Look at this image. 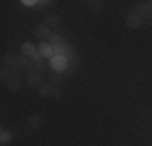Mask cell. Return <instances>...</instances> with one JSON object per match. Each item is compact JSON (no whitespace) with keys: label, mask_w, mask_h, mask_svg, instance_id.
Returning <instances> with one entry per match:
<instances>
[{"label":"cell","mask_w":152,"mask_h":146,"mask_svg":"<svg viewBox=\"0 0 152 146\" xmlns=\"http://www.w3.org/2000/svg\"><path fill=\"white\" fill-rule=\"evenodd\" d=\"M66 67H68V60H66V57L61 55V54L60 55H53L52 58H50V68H52L55 73L65 72Z\"/></svg>","instance_id":"cell-1"},{"label":"cell","mask_w":152,"mask_h":146,"mask_svg":"<svg viewBox=\"0 0 152 146\" xmlns=\"http://www.w3.org/2000/svg\"><path fill=\"white\" fill-rule=\"evenodd\" d=\"M34 34L37 36V38H41V39H49L50 36V29L49 26H47L45 23H39V24H36L34 26Z\"/></svg>","instance_id":"cell-2"},{"label":"cell","mask_w":152,"mask_h":146,"mask_svg":"<svg viewBox=\"0 0 152 146\" xmlns=\"http://www.w3.org/2000/svg\"><path fill=\"white\" fill-rule=\"evenodd\" d=\"M50 41L55 42V44H58V42H61V36L60 34H52V36H50Z\"/></svg>","instance_id":"cell-15"},{"label":"cell","mask_w":152,"mask_h":146,"mask_svg":"<svg viewBox=\"0 0 152 146\" xmlns=\"http://www.w3.org/2000/svg\"><path fill=\"white\" fill-rule=\"evenodd\" d=\"M21 85H23V81L18 76H10L8 81H7V86H8L10 91H18L21 88Z\"/></svg>","instance_id":"cell-4"},{"label":"cell","mask_w":152,"mask_h":146,"mask_svg":"<svg viewBox=\"0 0 152 146\" xmlns=\"http://www.w3.org/2000/svg\"><path fill=\"white\" fill-rule=\"evenodd\" d=\"M44 23L47 24V26H58V24L61 23L60 16H57V15H47V16L44 18Z\"/></svg>","instance_id":"cell-7"},{"label":"cell","mask_w":152,"mask_h":146,"mask_svg":"<svg viewBox=\"0 0 152 146\" xmlns=\"http://www.w3.org/2000/svg\"><path fill=\"white\" fill-rule=\"evenodd\" d=\"M26 83H28V86H31V88L41 86V75H39V73H29L28 78H26Z\"/></svg>","instance_id":"cell-5"},{"label":"cell","mask_w":152,"mask_h":146,"mask_svg":"<svg viewBox=\"0 0 152 146\" xmlns=\"http://www.w3.org/2000/svg\"><path fill=\"white\" fill-rule=\"evenodd\" d=\"M52 93H53V89H52V86H50V85H41L37 88V94H39V96H50Z\"/></svg>","instance_id":"cell-11"},{"label":"cell","mask_w":152,"mask_h":146,"mask_svg":"<svg viewBox=\"0 0 152 146\" xmlns=\"http://www.w3.org/2000/svg\"><path fill=\"white\" fill-rule=\"evenodd\" d=\"M18 58V67H24V68H29V62H28V58H26V55H18L16 57Z\"/></svg>","instance_id":"cell-14"},{"label":"cell","mask_w":152,"mask_h":146,"mask_svg":"<svg viewBox=\"0 0 152 146\" xmlns=\"http://www.w3.org/2000/svg\"><path fill=\"white\" fill-rule=\"evenodd\" d=\"M21 52H23V55H26V57L36 55V49H34V46H32L31 42H23V46H21Z\"/></svg>","instance_id":"cell-6"},{"label":"cell","mask_w":152,"mask_h":146,"mask_svg":"<svg viewBox=\"0 0 152 146\" xmlns=\"http://www.w3.org/2000/svg\"><path fill=\"white\" fill-rule=\"evenodd\" d=\"M21 3H23V5H28V7H29V5H34V3H37V2H34V0H23Z\"/></svg>","instance_id":"cell-16"},{"label":"cell","mask_w":152,"mask_h":146,"mask_svg":"<svg viewBox=\"0 0 152 146\" xmlns=\"http://www.w3.org/2000/svg\"><path fill=\"white\" fill-rule=\"evenodd\" d=\"M41 125H42V115L36 114V115L29 117V127L31 128H39Z\"/></svg>","instance_id":"cell-10"},{"label":"cell","mask_w":152,"mask_h":146,"mask_svg":"<svg viewBox=\"0 0 152 146\" xmlns=\"http://www.w3.org/2000/svg\"><path fill=\"white\" fill-rule=\"evenodd\" d=\"M39 54H41L42 57H50V55L53 54V49L50 47V44L42 42L41 46H39Z\"/></svg>","instance_id":"cell-8"},{"label":"cell","mask_w":152,"mask_h":146,"mask_svg":"<svg viewBox=\"0 0 152 146\" xmlns=\"http://www.w3.org/2000/svg\"><path fill=\"white\" fill-rule=\"evenodd\" d=\"M10 141H12V133H10L8 130L2 128V130H0V143L7 145V143H10Z\"/></svg>","instance_id":"cell-13"},{"label":"cell","mask_w":152,"mask_h":146,"mask_svg":"<svg viewBox=\"0 0 152 146\" xmlns=\"http://www.w3.org/2000/svg\"><path fill=\"white\" fill-rule=\"evenodd\" d=\"M3 63H10L12 68H16L18 67V58L13 55V54H7V55L3 57Z\"/></svg>","instance_id":"cell-12"},{"label":"cell","mask_w":152,"mask_h":146,"mask_svg":"<svg viewBox=\"0 0 152 146\" xmlns=\"http://www.w3.org/2000/svg\"><path fill=\"white\" fill-rule=\"evenodd\" d=\"M88 8L91 10L92 13H100L104 10V2H88Z\"/></svg>","instance_id":"cell-9"},{"label":"cell","mask_w":152,"mask_h":146,"mask_svg":"<svg viewBox=\"0 0 152 146\" xmlns=\"http://www.w3.org/2000/svg\"><path fill=\"white\" fill-rule=\"evenodd\" d=\"M126 28L128 29H137L141 26V15H136V13H131L126 16V21H125Z\"/></svg>","instance_id":"cell-3"}]
</instances>
